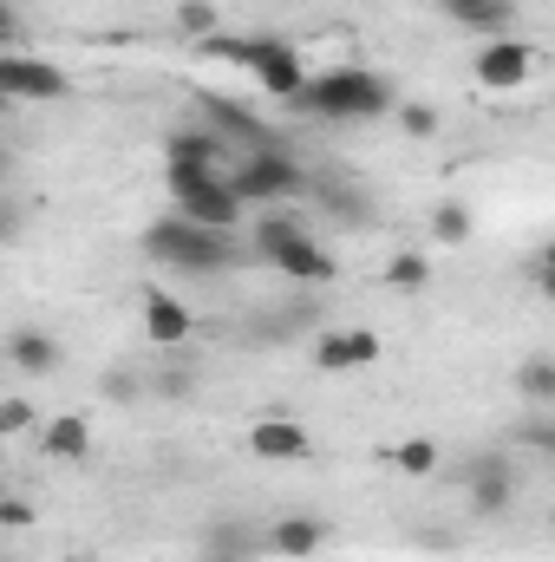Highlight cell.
Wrapping results in <instances>:
<instances>
[{
    "label": "cell",
    "mask_w": 555,
    "mask_h": 562,
    "mask_svg": "<svg viewBox=\"0 0 555 562\" xmlns=\"http://www.w3.org/2000/svg\"><path fill=\"white\" fill-rule=\"evenodd\" d=\"M249 72L262 79V92L269 99H281V105H294L301 92H307V59H301V46L294 40H281V33H256L249 40Z\"/></svg>",
    "instance_id": "cell-5"
},
{
    "label": "cell",
    "mask_w": 555,
    "mask_h": 562,
    "mask_svg": "<svg viewBox=\"0 0 555 562\" xmlns=\"http://www.w3.org/2000/svg\"><path fill=\"white\" fill-rule=\"evenodd\" d=\"M431 236H438V243H451V249H457V243H471V203L444 196V203L431 210Z\"/></svg>",
    "instance_id": "cell-24"
},
{
    "label": "cell",
    "mask_w": 555,
    "mask_h": 562,
    "mask_svg": "<svg viewBox=\"0 0 555 562\" xmlns=\"http://www.w3.org/2000/svg\"><path fill=\"white\" fill-rule=\"evenodd\" d=\"M373 360H380V334H366V327L314 334V373H353V367H373Z\"/></svg>",
    "instance_id": "cell-10"
},
{
    "label": "cell",
    "mask_w": 555,
    "mask_h": 562,
    "mask_svg": "<svg viewBox=\"0 0 555 562\" xmlns=\"http://www.w3.org/2000/svg\"><path fill=\"white\" fill-rule=\"evenodd\" d=\"M301 236H314L301 216H287V210H262V223L249 229V256L256 262H269L275 249H287V243H301Z\"/></svg>",
    "instance_id": "cell-19"
},
{
    "label": "cell",
    "mask_w": 555,
    "mask_h": 562,
    "mask_svg": "<svg viewBox=\"0 0 555 562\" xmlns=\"http://www.w3.org/2000/svg\"><path fill=\"white\" fill-rule=\"evenodd\" d=\"M196 53H203V59H223V66H249V40H229V33L196 40Z\"/></svg>",
    "instance_id": "cell-29"
},
{
    "label": "cell",
    "mask_w": 555,
    "mask_h": 562,
    "mask_svg": "<svg viewBox=\"0 0 555 562\" xmlns=\"http://www.w3.org/2000/svg\"><path fill=\"white\" fill-rule=\"evenodd\" d=\"M399 125H406V138H438L444 132L438 105H399Z\"/></svg>",
    "instance_id": "cell-30"
},
{
    "label": "cell",
    "mask_w": 555,
    "mask_h": 562,
    "mask_svg": "<svg viewBox=\"0 0 555 562\" xmlns=\"http://www.w3.org/2000/svg\"><path fill=\"white\" fill-rule=\"evenodd\" d=\"M229 183L249 196V210H275V203H294V196L314 190V177L287 150H242V164L229 170Z\"/></svg>",
    "instance_id": "cell-4"
},
{
    "label": "cell",
    "mask_w": 555,
    "mask_h": 562,
    "mask_svg": "<svg viewBox=\"0 0 555 562\" xmlns=\"http://www.w3.org/2000/svg\"><path fill=\"white\" fill-rule=\"evenodd\" d=\"M177 26H183L190 40H209V33H216V7H209V0H177Z\"/></svg>",
    "instance_id": "cell-28"
},
{
    "label": "cell",
    "mask_w": 555,
    "mask_h": 562,
    "mask_svg": "<svg viewBox=\"0 0 555 562\" xmlns=\"http://www.w3.org/2000/svg\"><path fill=\"white\" fill-rule=\"evenodd\" d=\"M190 327H196V321H190V307H183L177 294H163V288H150V294H144V334H150L157 347H183V340H190Z\"/></svg>",
    "instance_id": "cell-16"
},
{
    "label": "cell",
    "mask_w": 555,
    "mask_h": 562,
    "mask_svg": "<svg viewBox=\"0 0 555 562\" xmlns=\"http://www.w3.org/2000/svg\"><path fill=\"white\" fill-rule=\"evenodd\" d=\"M530 72H536V46H523L517 33L484 40V46L471 53V79H477L484 92H517V86H530Z\"/></svg>",
    "instance_id": "cell-7"
},
{
    "label": "cell",
    "mask_w": 555,
    "mask_h": 562,
    "mask_svg": "<svg viewBox=\"0 0 555 562\" xmlns=\"http://www.w3.org/2000/svg\"><path fill=\"white\" fill-rule=\"evenodd\" d=\"M7 360H13V373L46 380V373H59L66 347H59L53 334H39V327H13V334H7Z\"/></svg>",
    "instance_id": "cell-14"
},
{
    "label": "cell",
    "mask_w": 555,
    "mask_h": 562,
    "mask_svg": "<svg viewBox=\"0 0 555 562\" xmlns=\"http://www.w3.org/2000/svg\"><path fill=\"white\" fill-rule=\"evenodd\" d=\"M163 164H209V170H223V132H209V125L170 132V144H163Z\"/></svg>",
    "instance_id": "cell-20"
},
{
    "label": "cell",
    "mask_w": 555,
    "mask_h": 562,
    "mask_svg": "<svg viewBox=\"0 0 555 562\" xmlns=\"http://www.w3.org/2000/svg\"><path fill=\"white\" fill-rule=\"evenodd\" d=\"M517 445H523V451H543V458H555V406H530V413L517 419Z\"/></svg>",
    "instance_id": "cell-23"
},
{
    "label": "cell",
    "mask_w": 555,
    "mask_h": 562,
    "mask_svg": "<svg viewBox=\"0 0 555 562\" xmlns=\"http://www.w3.org/2000/svg\"><path fill=\"white\" fill-rule=\"evenodd\" d=\"M393 464H399L406 477H431V471H438V438H399V445H393Z\"/></svg>",
    "instance_id": "cell-26"
},
{
    "label": "cell",
    "mask_w": 555,
    "mask_h": 562,
    "mask_svg": "<svg viewBox=\"0 0 555 562\" xmlns=\"http://www.w3.org/2000/svg\"><path fill=\"white\" fill-rule=\"evenodd\" d=\"M269 269H281L287 281H340V262H333V249H320L314 236H301V243H287V249H275L269 256Z\"/></svg>",
    "instance_id": "cell-15"
},
{
    "label": "cell",
    "mask_w": 555,
    "mask_h": 562,
    "mask_svg": "<svg viewBox=\"0 0 555 562\" xmlns=\"http://www.w3.org/2000/svg\"><path fill=\"white\" fill-rule=\"evenodd\" d=\"M386 288H393V294H424V288H431V262H424L418 249H399V256L386 262Z\"/></svg>",
    "instance_id": "cell-22"
},
{
    "label": "cell",
    "mask_w": 555,
    "mask_h": 562,
    "mask_svg": "<svg viewBox=\"0 0 555 562\" xmlns=\"http://www.w3.org/2000/svg\"><path fill=\"white\" fill-rule=\"evenodd\" d=\"M320 543H327V524H320V517H275V524L262 530V557L307 562Z\"/></svg>",
    "instance_id": "cell-13"
},
{
    "label": "cell",
    "mask_w": 555,
    "mask_h": 562,
    "mask_svg": "<svg viewBox=\"0 0 555 562\" xmlns=\"http://www.w3.org/2000/svg\"><path fill=\"white\" fill-rule=\"evenodd\" d=\"M249 451L269 458V464H294V458L314 451V431H307L301 419H256L249 425Z\"/></svg>",
    "instance_id": "cell-11"
},
{
    "label": "cell",
    "mask_w": 555,
    "mask_h": 562,
    "mask_svg": "<svg viewBox=\"0 0 555 562\" xmlns=\"http://www.w3.org/2000/svg\"><path fill=\"white\" fill-rule=\"evenodd\" d=\"M138 249L150 256V262H163V269H190V276H209V269H229L242 249L223 236V229H196L190 216H157L150 229L138 236Z\"/></svg>",
    "instance_id": "cell-3"
},
{
    "label": "cell",
    "mask_w": 555,
    "mask_h": 562,
    "mask_svg": "<svg viewBox=\"0 0 555 562\" xmlns=\"http://www.w3.org/2000/svg\"><path fill=\"white\" fill-rule=\"evenodd\" d=\"M39 451L59 458V464H79V458H92V425L79 419V413H59V419H46V431H39Z\"/></svg>",
    "instance_id": "cell-17"
},
{
    "label": "cell",
    "mask_w": 555,
    "mask_h": 562,
    "mask_svg": "<svg viewBox=\"0 0 555 562\" xmlns=\"http://www.w3.org/2000/svg\"><path fill=\"white\" fill-rule=\"evenodd\" d=\"M0 92H7V105H53V99H66L72 92V72H59L53 59H33V53H0Z\"/></svg>",
    "instance_id": "cell-6"
},
{
    "label": "cell",
    "mask_w": 555,
    "mask_h": 562,
    "mask_svg": "<svg viewBox=\"0 0 555 562\" xmlns=\"http://www.w3.org/2000/svg\"><path fill=\"white\" fill-rule=\"evenodd\" d=\"M517 400L523 406H555V353H523L517 360Z\"/></svg>",
    "instance_id": "cell-21"
},
{
    "label": "cell",
    "mask_w": 555,
    "mask_h": 562,
    "mask_svg": "<svg viewBox=\"0 0 555 562\" xmlns=\"http://www.w3.org/2000/svg\"><path fill=\"white\" fill-rule=\"evenodd\" d=\"M0 524H7V530H26V524H33V510H26L20 497H7V504H0Z\"/></svg>",
    "instance_id": "cell-32"
},
{
    "label": "cell",
    "mask_w": 555,
    "mask_h": 562,
    "mask_svg": "<svg viewBox=\"0 0 555 562\" xmlns=\"http://www.w3.org/2000/svg\"><path fill=\"white\" fill-rule=\"evenodd\" d=\"M464 497H471V517H503L517 504V471L503 451H477L464 464Z\"/></svg>",
    "instance_id": "cell-8"
},
{
    "label": "cell",
    "mask_w": 555,
    "mask_h": 562,
    "mask_svg": "<svg viewBox=\"0 0 555 562\" xmlns=\"http://www.w3.org/2000/svg\"><path fill=\"white\" fill-rule=\"evenodd\" d=\"M196 112H203V125H209V132L236 138L242 150H281L275 132H262V125H256V112H249V105H236V99H223V92H196Z\"/></svg>",
    "instance_id": "cell-9"
},
{
    "label": "cell",
    "mask_w": 555,
    "mask_h": 562,
    "mask_svg": "<svg viewBox=\"0 0 555 562\" xmlns=\"http://www.w3.org/2000/svg\"><path fill=\"white\" fill-rule=\"evenodd\" d=\"M203 562H242V557H262V530H249V524H209L203 530Z\"/></svg>",
    "instance_id": "cell-18"
},
{
    "label": "cell",
    "mask_w": 555,
    "mask_h": 562,
    "mask_svg": "<svg viewBox=\"0 0 555 562\" xmlns=\"http://www.w3.org/2000/svg\"><path fill=\"white\" fill-rule=\"evenodd\" d=\"M294 112L320 119V125H373L393 112V86L373 66H320L307 79V92L294 99Z\"/></svg>",
    "instance_id": "cell-1"
},
{
    "label": "cell",
    "mask_w": 555,
    "mask_h": 562,
    "mask_svg": "<svg viewBox=\"0 0 555 562\" xmlns=\"http://www.w3.org/2000/svg\"><path fill=\"white\" fill-rule=\"evenodd\" d=\"M26 425H33V406H26V400H20V393H13V400H7V406H0V438H20V431H26Z\"/></svg>",
    "instance_id": "cell-31"
},
{
    "label": "cell",
    "mask_w": 555,
    "mask_h": 562,
    "mask_svg": "<svg viewBox=\"0 0 555 562\" xmlns=\"http://www.w3.org/2000/svg\"><path fill=\"white\" fill-rule=\"evenodd\" d=\"M314 196H320L327 210H340V216H353V223H366V216H373V203H366V196H353V190H347L340 177H314Z\"/></svg>",
    "instance_id": "cell-25"
},
{
    "label": "cell",
    "mask_w": 555,
    "mask_h": 562,
    "mask_svg": "<svg viewBox=\"0 0 555 562\" xmlns=\"http://www.w3.org/2000/svg\"><path fill=\"white\" fill-rule=\"evenodd\" d=\"M550 530H555V510H550Z\"/></svg>",
    "instance_id": "cell-33"
},
{
    "label": "cell",
    "mask_w": 555,
    "mask_h": 562,
    "mask_svg": "<svg viewBox=\"0 0 555 562\" xmlns=\"http://www.w3.org/2000/svg\"><path fill=\"white\" fill-rule=\"evenodd\" d=\"M163 190H170V210L190 216L196 229L236 236L249 216V196L229 183V170H209V164H163Z\"/></svg>",
    "instance_id": "cell-2"
},
{
    "label": "cell",
    "mask_w": 555,
    "mask_h": 562,
    "mask_svg": "<svg viewBox=\"0 0 555 562\" xmlns=\"http://www.w3.org/2000/svg\"><path fill=\"white\" fill-rule=\"evenodd\" d=\"M438 13H444L451 26L477 33V40H503L510 20H517V0H438Z\"/></svg>",
    "instance_id": "cell-12"
},
{
    "label": "cell",
    "mask_w": 555,
    "mask_h": 562,
    "mask_svg": "<svg viewBox=\"0 0 555 562\" xmlns=\"http://www.w3.org/2000/svg\"><path fill=\"white\" fill-rule=\"evenodd\" d=\"M523 281H530L543 301H555V236L536 249V256H530V262H523Z\"/></svg>",
    "instance_id": "cell-27"
}]
</instances>
